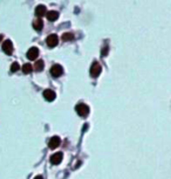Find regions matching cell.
Returning <instances> with one entry per match:
<instances>
[{
  "mask_svg": "<svg viewBox=\"0 0 171 179\" xmlns=\"http://www.w3.org/2000/svg\"><path fill=\"white\" fill-rule=\"evenodd\" d=\"M2 50H4V53H6L7 55H11V54L13 53V43H12L11 40L4 41V43H2Z\"/></svg>",
  "mask_w": 171,
  "mask_h": 179,
  "instance_id": "cell-4",
  "label": "cell"
},
{
  "mask_svg": "<svg viewBox=\"0 0 171 179\" xmlns=\"http://www.w3.org/2000/svg\"><path fill=\"white\" fill-rule=\"evenodd\" d=\"M1 40H2V35L0 34V42H1Z\"/></svg>",
  "mask_w": 171,
  "mask_h": 179,
  "instance_id": "cell-19",
  "label": "cell"
},
{
  "mask_svg": "<svg viewBox=\"0 0 171 179\" xmlns=\"http://www.w3.org/2000/svg\"><path fill=\"white\" fill-rule=\"evenodd\" d=\"M44 97H45V99L48 101V102H52V101L55 99L56 95H55V93L53 91L52 89H46V90L44 91Z\"/></svg>",
  "mask_w": 171,
  "mask_h": 179,
  "instance_id": "cell-8",
  "label": "cell"
},
{
  "mask_svg": "<svg viewBox=\"0 0 171 179\" xmlns=\"http://www.w3.org/2000/svg\"><path fill=\"white\" fill-rule=\"evenodd\" d=\"M62 40L63 41H72V40L75 39V35H74V33H70V32H68V33H63L62 34Z\"/></svg>",
  "mask_w": 171,
  "mask_h": 179,
  "instance_id": "cell-14",
  "label": "cell"
},
{
  "mask_svg": "<svg viewBox=\"0 0 171 179\" xmlns=\"http://www.w3.org/2000/svg\"><path fill=\"white\" fill-rule=\"evenodd\" d=\"M19 68H20L19 63H18V62H13V63L11 65V72H12V73H15V72L19 70Z\"/></svg>",
  "mask_w": 171,
  "mask_h": 179,
  "instance_id": "cell-16",
  "label": "cell"
},
{
  "mask_svg": "<svg viewBox=\"0 0 171 179\" xmlns=\"http://www.w3.org/2000/svg\"><path fill=\"white\" fill-rule=\"evenodd\" d=\"M62 74H63V68H62V66H60V65H54V66H52V68H51V75H52L53 77H60Z\"/></svg>",
  "mask_w": 171,
  "mask_h": 179,
  "instance_id": "cell-3",
  "label": "cell"
},
{
  "mask_svg": "<svg viewBox=\"0 0 171 179\" xmlns=\"http://www.w3.org/2000/svg\"><path fill=\"white\" fill-rule=\"evenodd\" d=\"M60 143H61V139H60V137H58V136H54V137H52L51 138V140H49V143H48V146H49V149H55V147H58V146L60 145Z\"/></svg>",
  "mask_w": 171,
  "mask_h": 179,
  "instance_id": "cell-9",
  "label": "cell"
},
{
  "mask_svg": "<svg viewBox=\"0 0 171 179\" xmlns=\"http://www.w3.org/2000/svg\"><path fill=\"white\" fill-rule=\"evenodd\" d=\"M102 72V67L97 61L93 62L92 67H90V76L92 77H99L100 74Z\"/></svg>",
  "mask_w": 171,
  "mask_h": 179,
  "instance_id": "cell-2",
  "label": "cell"
},
{
  "mask_svg": "<svg viewBox=\"0 0 171 179\" xmlns=\"http://www.w3.org/2000/svg\"><path fill=\"white\" fill-rule=\"evenodd\" d=\"M46 17L49 21H55V20H58V18H59V12H56V11H49V12H47Z\"/></svg>",
  "mask_w": 171,
  "mask_h": 179,
  "instance_id": "cell-11",
  "label": "cell"
},
{
  "mask_svg": "<svg viewBox=\"0 0 171 179\" xmlns=\"http://www.w3.org/2000/svg\"><path fill=\"white\" fill-rule=\"evenodd\" d=\"M47 45L48 47H55L58 43H59V38H58V35L56 34H51V35H48V38H47Z\"/></svg>",
  "mask_w": 171,
  "mask_h": 179,
  "instance_id": "cell-5",
  "label": "cell"
},
{
  "mask_svg": "<svg viewBox=\"0 0 171 179\" xmlns=\"http://www.w3.org/2000/svg\"><path fill=\"white\" fill-rule=\"evenodd\" d=\"M38 56H39V49L36 47H32V48L28 49V52H27V58H28V60L34 61V60L38 59Z\"/></svg>",
  "mask_w": 171,
  "mask_h": 179,
  "instance_id": "cell-6",
  "label": "cell"
},
{
  "mask_svg": "<svg viewBox=\"0 0 171 179\" xmlns=\"http://www.w3.org/2000/svg\"><path fill=\"white\" fill-rule=\"evenodd\" d=\"M44 67H45L44 61H42V60H38V61L35 62V65H34V69H35V72H41V70L44 69Z\"/></svg>",
  "mask_w": 171,
  "mask_h": 179,
  "instance_id": "cell-13",
  "label": "cell"
},
{
  "mask_svg": "<svg viewBox=\"0 0 171 179\" xmlns=\"http://www.w3.org/2000/svg\"><path fill=\"white\" fill-rule=\"evenodd\" d=\"M22 73L24 74H31L32 73V66L29 63H25L22 66Z\"/></svg>",
  "mask_w": 171,
  "mask_h": 179,
  "instance_id": "cell-15",
  "label": "cell"
},
{
  "mask_svg": "<svg viewBox=\"0 0 171 179\" xmlns=\"http://www.w3.org/2000/svg\"><path fill=\"white\" fill-rule=\"evenodd\" d=\"M62 159H63V156H62V152H56V153H53L52 156H51V163H52L53 165H58L60 164L61 162H62Z\"/></svg>",
  "mask_w": 171,
  "mask_h": 179,
  "instance_id": "cell-7",
  "label": "cell"
},
{
  "mask_svg": "<svg viewBox=\"0 0 171 179\" xmlns=\"http://www.w3.org/2000/svg\"><path fill=\"white\" fill-rule=\"evenodd\" d=\"M34 179H44V177H42V176H36Z\"/></svg>",
  "mask_w": 171,
  "mask_h": 179,
  "instance_id": "cell-18",
  "label": "cell"
},
{
  "mask_svg": "<svg viewBox=\"0 0 171 179\" xmlns=\"http://www.w3.org/2000/svg\"><path fill=\"white\" fill-rule=\"evenodd\" d=\"M47 14V9H46V6H44V5H39V6H36L35 8V15H38L39 18H42L44 15H46Z\"/></svg>",
  "mask_w": 171,
  "mask_h": 179,
  "instance_id": "cell-10",
  "label": "cell"
},
{
  "mask_svg": "<svg viewBox=\"0 0 171 179\" xmlns=\"http://www.w3.org/2000/svg\"><path fill=\"white\" fill-rule=\"evenodd\" d=\"M75 110H76V114L81 116V117H86V116H88V114H89V106L85 104V103H80L76 106L75 108Z\"/></svg>",
  "mask_w": 171,
  "mask_h": 179,
  "instance_id": "cell-1",
  "label": "cell"
},
{
  "mask_svg": "<svg viewBox=\"0 0 171 179\" xmlns=\"http://www.w3.org/2000/svg\"><path fill=\"white\" fill-rule=\"evenodd\" d=\"M42 27H44V22H42V20L41 19H36L33 21V28L35 31H41L42 29Z\"/></svg>",
  "mask_w": 171,
  "mask_h": 179,
  "instance_id": "cell-12",
  "label": "cell"
},
{
  "mask_svg": "<svg viewBox=\"0 0 171 179\" xmlns=\"http://www.w3.org/2000/svg\"><path fill=\"white\" fill-rule=\"evenodd\" d=\"M108 50H109V47H108V46H104V47H103V49H102V52H101V55L105 56V55L108 54Z\"/></svg>",
  "mask_w": 171,
  "mask_h": 179,
  "instance_id": "cell-17",
  "label": "cell"
}]
</instances>
